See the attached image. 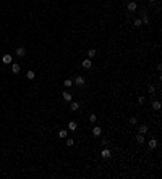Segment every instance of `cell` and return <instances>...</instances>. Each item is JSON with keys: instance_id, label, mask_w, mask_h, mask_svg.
I'll return each instance as SVG.
<instances>
[{"instance_id": "1", "label": "cell", "mask_w": 162, "mask_h": 179, "mask_svg": "<svg viewBox=\"0 0 162 179\" xmlns=\"http://www.w3.org/2000/svg\"><path fill=\"white\" fill-rule=\"evenodd\" d=\"M126 10L130 11V13H133L138 10V5H136V2H128V5H126Z\"/></svg>"}, {"instance_id": "2", "label": "cell", "mask_w": 162, "mask_h": 179, "mask_svg": "<svg viewBox=\"0 0 162 179\" xmlns=\"http://www.w3.org/2000/svg\"><path fill=\"white\" fill-rule=\"evenodd\" d=\"M81 66H83L84 70H89L91 66H92V61H91V58H86V60H83V63H81Z\"/></svg>"}, {"instance_id": "3", "label": "cell", "mask_w": 162, "mask_h": 179, "mask_svg": "<svg viewBox=\"0 0 162 179\" xmlns=\"http://www.w3.org/2000/svg\"><path fill=\"white\" fill-rule=\"evenodd\" d=\"M75 84H76V86H84V84H86V79H84L83 76H76V78H75Z\"/></svg>"}, {"instance_id": "4", "label": "cell", "mask_w": 162, "mask_h": 179, "mask_svg": "<svg viewBox=\"0 0 162 179\" xmlns=\"http://www.w3.org/2000/svg\"><path fill=\"white\" fill-rule=\"evenodd\" d=\"M100 134H102V129H100V126H94V127H92V135H94V137H99Z\"/></svg>"}, {"instance_id": "5", "label": "cell", "mask_w": 162, "mask_h": 179, "mask_svg": "<svg viewBox=\"0 0 162 179\" xmlns=\"http://www.w3.org/2000/svg\"><path fill=\"white\" fill-rule=\"evenodd\" d=\"M2 61L5 63V65H10V63L13 61V57L10 53H7V55H3V58H2Z\"/></svg>"}, {"instance_id": "6", "label": "cell", "mask_w": 162, "mask_h": 179, "mask_svg": "<svg viewBox=\"0 0 162 179\" xmlns=\"http://www.w3.org/2000/svg\"><path fill=\"white\" fill-rule=\"evenodd\" d=\"M110 155H112V153H110V150H109V148L100 150V157H102V158H110Z\"/></svg>"}, {"instance_id": "7", "label": "cell", "mask_w": 162, "mask_h": 179, "mask_svg": "<svg viewBox=\"0 0 162 179\" xmlns=\"http://www.w3.org/2000/svg\"><path fill=\"white\" fill-rule=\"evenodd\" d=\"M19 70H21V66H19V63H11V71L15 73H19Z\"/></svg>"}, {"instance_id": "8", "label": "cell", "mask_w": 162, "mask_h": 179, "mask_svg": "<svg viewBox=\"0 0 162 179\" xmlns=\"http://www.w3.org/2000/svg\"><path fill=\"white\" fill-rule=\"evenodd\" d=\"M24 55H26L24 47H18V48H16V57H24Z\"/></svg>"}, {"instance_id": "9", "label": "cell", "mask_w": 162, "mask_h": 179, "mask_svg": "<svg viewBox=\"0 0 162 179\" xmlns=\"http://www.w3.org/2000/svg\"><path fill=\"white\" fill-rule=\"evenodd\" d=\"M96 55H97V50L96 48H89L88 50V58H94Z\"/></svg>"}, {"instance_id": "10", "label": "cell", "mask_w": 162, "mask_h": 179, "mask_svg": "<svg viewBox=\"0 0 162 179\" xmlns=\"http://www.w3.org/2000/svg\"><path fill=\"white\" fill-rule=\"evenodd\" d=\"M62 97H63V100H67V102H71V94H70V92H63L62 94Z\"/></svg>"}, {"instance_id": "11", "label": "cell", "mask_w": 162, "mask_h": 179, "mask_svg": "<svg viewBox=\"0 0 162 179\" xmlns=\"http://www.w3.org/2000/svg\"><path fill=\"white\" fill-rule=\"evenodd\" d=\"M26 78H28V79H29V81H33V79H34V78H36V73L33 71V70H29V71L26 73Z\"/></svg>"}, {"instance_id": "12", "label": "cell", "mask_w": 162, "mask_h": 179, "mask_svg": "<svg viewBox=\"0 0 162 179\" xmlns=\"http://www.w3.org/2000/svg\"><path fill=\"white\" fill-rule=\"evenodd\" d=\"M76 127H78V124H76L75 121H70V123H68V129H70V131H76Z\"/></svg>"}, {"instance_id": "13", "label": "cell", "mask_w": 162, "mask_h": 179, "mask_svg": "<svg viewBox=\"0 0 162 179\" xmlns=\"http://www.w3.org/2000/svg\"><path fill=\"white\" fill-rule=\"evenodd\" d=\"M67 135H68V132H67L65 129H60V131H58V137H60V139H67Z\"/></svg>"}, {"instance_id": "14", "label": "cell", "mask_w": 162, "mask_h": 179, "mask_svg": "<svg viewBox=\"0 0 162 179\" xmlns=\"http://www.w3.org/2000/svg\"><path fill=\"white\" fill-rule=\"evenodd\" d=\"M136 142L139 144V145H141V144H144V135L138 132V135H136Z\"/></svg>"}, {"instance_id": "15", "label": "cell", "mask_w": 162, "mask_h": 179, "mask_svg": "<svg viewBox=\"0 0 162 179\" xmlns=\"http://www.w3.org/2000/svg\"><path fill=\"white\" fill-rule=\"evenodd\" d=\"M148 145H149V148H156V147H157V140H156V139H151V140L148 142Z\"/></svg>"}, {"instance_id": "16", "label": "cell", "mask_w": 162, "mask_h": 179, "mask_svg": "<svg viewBox=\"0 0 162 179\" xmlns=\"http://www.w3.org/2000/svg\"><path fill=\"white\" fill-rule=\"evenodd\" d=\"M148 129H149V127H148L146 124H141V126H139V134H146Z\"/></svg>"}, {"instance_id": "17", "label": "cell", "mask_w": 162, "mask_h": 179, "mask_svg": "<svg viewBox=\"0 0 162 179\" xmlns=\"http://www.w3.org/2000/svg\"><path fill=\"white\" fill-rule=\"evenodd\" d=\"M70 108H71L73 111H76V110H80V103H78V102H71V105H70Z\"/></svg>"}, {"instance_id": "18", "label": "cell", "mask_w": 162, "mask_h": 179, "mask_svg": "<svg viewBox=\"0 0 162 179\" xmlns=\"http://www.w3.org/2000/svg\"><path fill=\"white\" fill-rule=\"evenodd\" d=\"M63 86H65V87H71V86H73V81L71 79H65V81H63Z\"/></svg>"}, {"instance_id": "19", "label": "cell", "mask_w": 162, "mask_h": 179, "mask_svg": "<svg viewBox=\"0 0 162 179\" xmlns=\"http://www.w3.org/2000/svg\"><path fill=\"white\" fill-rule=\"evenodd\" d=\"M152 108L154 110H159V108H161V102H159V100H154L152 102Z\"/></svg>"}, {"instance_id": "20", "label": "cell", "mask_w": 162, "mask_h": 179, "mask_svg": "<svg viewBox=\"0 0 162 179\" xmlns=\"http://www.w3.org/2000/svg\"><path fill=\"white\" fill-rule=\"evenodd\" d=\"M133 24H135V27H139V26H143V21H141L139 18H136L135 21H133Z\"/></svg>"}, {"instance_id": "21", "label": "cell", "mask_w": 162, "mask_h": 179, "mask_svg": "<svg viewBox=\"0 0 162 179\" xmlns=\"http://www.w3.org/2000/svg\"><path fill=\"white\" fill-rule=\"evenodd\" d=\"M141 21H143L144 24H149V16H148L146 13H143V19H141Z\"/></svg>"}, {"instance_id": "22", "label": "cell", "mask_w": 162, "mask_h": 179, "mask_svg": "<svg viewBox=\"0 0 162 179\" xmlns=\"http://www.w3.org/2000/svg\"><path fill=\"white\" fill-rule=\"evenodd\" d=\"M148 92H149V94H154V92H156V87H154L152 84H149V86H148Z\"/></svg>"}, {"instance_id": "23", "label": "cell", "mask_w": 162, "mask_h": 179, "mask_svg": "<svg viewBox=\"0 0 162 179\" xmlns=\"http://www.w3.org/2000/svg\"><path fill=\"white\" fill-rule=\"evenodd\" d=\"M89 121H91V123H96V121H97V116H96V115H91V116H89Z\"/></svg>"}, {"instance_id": "24", "label": "cell", "mask_w": 162, "mask_h": 179, "mask_svg": "<svg viewBox=\"0 0 162 179\" xmlns=\"http://www.w3.org/2000/svg\"><path fill=\"white\" fill-rule=\"evenodd\" d=\"M73 144H75V140H73V139H70V137H68V139H67V145H68V147H71Z\"/></svg>"}, {"instance_id": "25", "label": "cell", "mask_w": 162, "mask_h": 179, "mask_svg": "<svg viewBox=\"0 0 162 179\" xmlns=\"http://www.w3.org/2000/svg\"><path fill=\"white\" fill-rule=\"evenodd\" d=\"M130 123H131V124H136V118L131 116V118H130Z\"/></svg>"}]
</instances>
